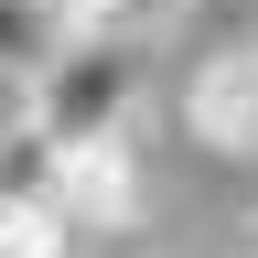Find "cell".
<instances>
[{
	"label": "cell",
	"mask_w": 258,
	"mask_h": 258,
	"mask_svg": "<svg viewBox=\"0 0 258 258\" xmlns=\"http://www.w3.org/2000/svg\"><path fill=\"white\" fill-rule=\"evenodd\" d=\"M86 237L64 226L54 194H32V205H0V258H76Z\"/></svg>",
	"instance_id": "obj_5"
},
{
	"label": "cell",
	"mask_w": 258,
	"mask_h": 258,
	"mask_svg": "<svg viewBox=\"0 0 258 258\" xmlns=\"http://www.w3.org/2000/svg\"><path fill=\"white\" fill-rule=\"evenodd\" d=\"M32 97V129L54 151H97V140H129L151 97V43H54V64L22 86Z\"/></svg>",
	"instance_id": "obj_1"
},
{
	"label": "cell",
	"mask_w": 258,
	"mask_h": 258,
	"mask_svg": "<svg viewBox=\"0 0 258 258\" xmlns=\"http://www.w3.org/2000/svg\"><path fill=\"white\" fill-rule=\"evenodd\" d=\"M54 64V32H43V11H32V0H0V76L11 86H32Z\"/></svg>",
	"instance_id": "obj_6"
},
{
	"label": "cell",
	"mask_w": 258,
	"mask_h": 258,
	"mask_svg": "<svg viewBox=\"0 0 258 258\" xmlns=\"http://www.w3.org/2000/svg\"><path fill=\"white\" fill-rule=\"evenodd\" d=\"M54 43H161L194 0H32Z\"/></svg>",
	"instance_id": "obj_4"
},
{
	"label": "cell",
	"mask_w": 258,
	"mask_h": 258,
	"mask_svg": "<svg viewBox=\"0 0 258 258\" xmlns=\"http://www.w3.org/2000/svg\"><path fill=\"white\" fill-rule=\"evenodd\" d=\"M76 258H140V237H86Z\"/></svg>",
	"instance_id": "obj_8"
},
{
	"label": "cell",
	"mask_w": 258,
	"mask_h": 258,
	"mask_svg": "<svg viewBox=\"0 0 258 258\" xmlns=\"http://www.w3.org/2000/svg\"><path fill=\"white\" fill-rule=\"evenodd\" d=\"M237 247H247V258H258V215H247V237H237Z\"/></svg>",
	"instance_id": "obj_9"
},
{
	"label": "cell",
	"mask_w": 258,
	"mask_h": 258,
	"mask_svg": "<svg viewBox=\"0 0 258 258\" xmlns=\"http://www.w3.org/2000/svg\"><path fill=\"white\" fill-rule=\"evenodd\" d=\"M22 129H32V97H22L11 76H0V151H11V140H22Z\"/></svg>",
	"instance_id": "obj_7"
},
{
	"label": "cell",
	"mask_w": 258,
	"mask_h": 258,
	"mask_svg": "<svg viewBox=\"0 0 258 258\" xmlns=\"http://www.w3.org/2000/svg\"><path fill=\"white\" fill-rule=\"evenodd\" d=\"M54 205H64L76 237H140V151H129V140L64 151L54 161Z\"/></svg>",
	"instance_id": "obj_3"
},
{
	"label": "cell",
	"mask_w": 258,
	"mask_h": 258,
	"mask_svg": "<svg viewBox=\"0 0 258 258\" xmlns=\"http://www.w3.org/2000/svg\"><path fill=\"white\" fill-rule=\"evenodd\" d=\"M172 108H183V140H194V151L258 161V32H215V43L183 64Z\"/></svg>",
	"instance_id": "obj_2"
}]
</instances>
